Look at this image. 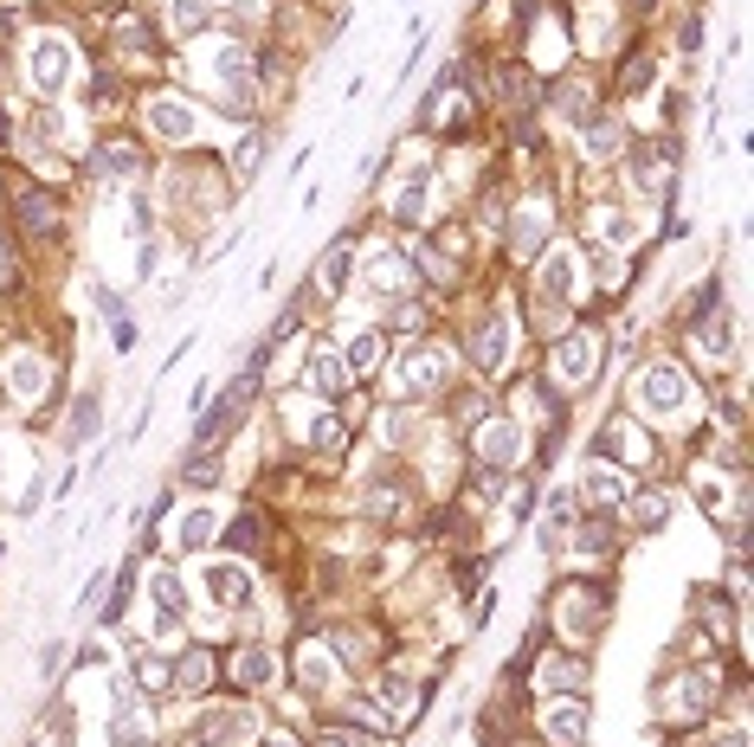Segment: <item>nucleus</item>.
<instances>
[{"label": "nucleus", "instance_id": "1", "mask_svg": "<svg viewBox=\"0 0 754 747\" xmlns=\"http://www.w3.org/2000/svg\"><path fill=\"white\" fill-rule=\"evenodd\" d=\"M638 407L645 412H658V419H671V412H684L690 407V381H684V368H671V361H651V368H638Z\"/></svg>", "mask_w": 754, "mask_h": 747}, {"label": "nucleus", "instance_id": "2", "mask_svg": "<svg viewBox=\"0 0 754 747\" xmlns=\"http://www.w3.org/2000/svg\"><path fill=\"white\" fill-rule=\"evenodd\" d=\"M65 77H71V39L65 33H39L26 46V84L39 97H52V91H65Z\"/></svg>", "mask_w": 754, "mask_h": 747}, {"label": "nucleus", "instance_id": "3", "mask_svg": "<svg viewBox=\"0 0 754 747\" xmlns=\"http://www.w3.org/2000/svg\"><path fill=\"white\" fill-rule=\"evenodd\" d=\"M445 387V354L439 348H412L394 361V394L400 400H426V394H439Z\"/></svg>", "mask_w": 754, "mask_h": 747}, {"label": "nucleus", "instance_id": "4", "mask_svg": "<svg viewBox=\"0 0 754 747\" xmlns=\"http://www.w3.org/2000/svg\"><path fill=\"white\" fill-rule=\"evenodd\" d=\"M201 593H206V606H219V612L246 606V600H252V574H246V561H213V567L201 574Z\"/></svg>", "mask_w": 754, "mask_h": 747}, {"label": "nucleus", "instance_id": "5", "mask_svg": "<svg viewBox=\"0 0 754 747\" xmlns=\"http://www.w3.org/2000/svg\"><path fill=\"white\" fill-rule=\"evenodd\" d=\"M252 374H259V368H252ZM252 374H246V381H232V387H226V394H219V400L194 419V445H219V438L232 432V419L246 412V394H252Z\"/></svg>", "mask_w": 754, "mask_h": 747}, {"label": "nucleus", "instance_id": "6", "mask_svg": "<svg viewBox=\"0 0 754 747\" xmlns=\"http://www.w3.org/2000/svg\"><path fill=\"white\" fill-rule=\"evenodd\" d=\"M478 458L490 465V471L523 465V425H516V419H483L478 425Z\"/></svg>", "mask_w": 754, "mask_h": 747}, {"label": "nucleus", "instance_id": "7", "mask_svg": "<svg viewBox=\"0 0 754 747\" xmlns=\"http://www.w3.org/2000/svg\"><path fill=\"white\" fill-rule=\"evenodd\" d=\"M148 130H155L161 142H194L201 110H194V104H181V97H155V104H148Z\"/></svg>", "mask_w": 754, "mask_h": 747}, {"label": "nucleus", "instance_id": "8", "mask_svg": "<svg viewBox=\"0 0 754 747\" xmlns=\"http://www.w3.org/2000/svg\"><path fill=\"white\" fill-rule=\"evenodd\" d=\"M594 354H600L594 336H587V329H574V336L554 341V374H561L567 387H587V381H594Z\"/></svg>", "mask_w": 754, "mask_h": 747}, {"label": "nucleus", "instance_id": "9", "mask_svg": "<svg viewBox=\"0 0 754 747\" xmlns=\"http://www.w3.org/2000/svg\"><path fill=\"white\" fill-rule=\"evenodd\" d=\"M232 735H252L246 709H201L194 715V747H226Z\"/></svg>", "mask_w": 754, "mask_h": 747}, {"label": "nucleus", "instance_id": "10", "mask_svg": "<svg viewBox=\"0 0 754 747\" xmlns=\"http://www.w3.org/2000/svg\"><path fill=\"white\" fill-rule=\"evenodd\" d=\"M510 348H516V336H510V316H490V323H478V341H471V354H478L483 374H503Z\"/></svg>", "mask_w": 754, "mask_h": 747}, {"label": "nucleus", "instance_id": "11", "mask_svg": "<svg viewBox=\"0 0 754 747\" xmlns=\"http://www.w3.org/2000/svg\"><path fill=\"white\" fill-rule=\"evenodd\" d=\"M175 542L188 547V554L213 547V542H219V509H213V503H194V509H181V522H175Z\"/></svg>", "mask_w": 754, "mask_h": 747}, {"label": "nucleus", "instance_id": "12", "mask_svg": "<svg viewBox=\"0 0 754 747\" xmlns=\"http://www.w3.org/2000/svg\"><path fill=\"white\" fill-rule=\"evenodd\" d=\"M7 387H13V400H39V394L52 387V368L26 348V354H13V361H7Z\"/></svg>", "mask_w": 754, "mask_h": 747}, {"label": "nucleus", "instance_id": "13", "mask_svg": "<svg viewBox=\"0 0 754 747\" xmlns=\"http://www.w3.org/2000/svg\"><path fill=\"white\" fill-rule=\"evenodd\" d=\"M581 265H574V252H567V245H554L549 258H542V272H536V284H542V297H549V303H567V297H574V284H581Z\"/></svg>", "mask_w": 754, "mask_h": 747}, {"label": "nucleus", "instance_id": "14", "mask_svg": "<svg viewBox=\"0 0 754 747\" xmlns=\"http://www.w3.org/2000/svg\"><path fill=\"white\" fill-rule=\"evenodd\" d=\"M542 735H549L554 747H581L587 742V709H581V702H549Z\"/></svg>", "mask_w": 754, "mask_h": 747}, {"label": "nucleus", "instance_id": "15", "mask_svg": "<svg viewBox=\"0 0 754 747\" xmlns=\"http://www.w3.org/2000/svg\"><path fill=\"white\" fill-rule=\"evenodd\" d=\"M407 284H412V258H407V252H374V258H368V290L400 297Z\"/></svg>", "mask_w": 754, "mask_h": 747}, {"label": "nucleus", "instance_id": "16", "mask_svg": "<svg viewBox=\"0 0 754 747\" xmlns=\"http://www.w3.org/2000/svg\"><path fill=\"white\" fill-rule=\"evenodd\" d=\"M426 201H432V168H412L394 194V219L400 226H426Z\"/></svg>", "mask_w": 754, "mask_h": 747}, {"label": "nucleus", "instance_id": "17", "mask_svg": "<svg viewBox=\"0 0 754 747\" xmlns=\"http://www.w3.org/2000/svg\"><path fill=\"white\" fill-rule=\"evenodd\" d=\"M232 677L246 683V689H272L277 683V651L272 644H246V651L232 658Z\"/></svg>", "mask_w": 754, "mask_h": 747}, {"label": "nucleus", "instance_id": "18", "mask_svg": "<svg viewBox=\"0 0 754 747\" xmlns=\"http://www.w3.org/2000/svg\"><path fill=\"white\" fill-rule=\"evenodd\" d=\"M297 677H303V696H330L336 689V658L323 644H303L297 651Z\"/></svg>", "mask_w": 754, "mask_h": 747}, {"label": "nucleus", "instance_id": "19", "mask_svg": "<svg viewBox=\"0 0 754 747\" xmlns=\"http://www.w3.org/2000/svg\"><path fill=\"white\" fill-rule=\"evenodd\" d=\"M348 381H355V374H348L343 348H316V354H310V387H316V394H330V400H336Z\"/></svg>", "mask_w": 754, "mask_h": 747}, {"label": "nucleus", "instance_id": "20", "mask_svg": "<svg viewBox=\"0 0 754 747\" xmlns=\"http://www.w3.org/2000/svg\"><path fill=\"white\" fill-rule=\"evenodd\" d=\"M625 522H632L638 535H658V529L671 522V496H665V490H638L632 509H625Z\"/></svg>", "mask_w": 754, "mask_h": 747}, {"label": "nucleus", "instance_id": "21", "mask_svg": "<svg viewBox=\"0 0 754 747\" xmlns=\"http://www.w3.org/2000/svg\"><path fill=\"white\" fill-rule=\"evenodd\" d=\"M213 71H219V84H226L232 97H252V52H246V46H219V52H213Z\"/></svg>", "mask_w": 754, "mask_h": 747}, {"label": "nucleus", "instance_id": "22", "mask_svg": "<svg viewBox=\"0 0 754 747\" xmlns=\"http://www.w3.org/2000/svg\"><path fill=\"white\" fill-rule=\"evenodd\" d=\"M348 272H355V245H348V239H336V245L323 252V265H316V290H323V297H343V290H348Z\"/></svg>", "mask_w": 754, "mask_h": 747}, {"label": "nucleus", "instance_id": "23", "mask_svg": "<svg viewBox=\"0 0 754 747\" xmlns=\"http://www.w3.org/2000/svg\"><path fill=\"white\" fill-rule=\"evenodd\" d=\"M148 593H155V606H161V625L175 631V618H181V606H188L181 574H175V567H155V574H148Z\"/></svg>", "mask_w": 754, "mask_h": 747}, {"label": "nucleus", "instance_id": "24", "mask_svg": "<svg viewBox=\"0 0 754 747\" xmlns=\"http://www.w3.org/2000/svg\"><path fill=\"white\" fill-rule=\"evenodd\" d=\"M110 747H148V709H136L130 696H123L117 715H110Z\"/></svg>", "mask_w": 754, "mask_h": 747}, {"label": "nucleus", "instance_id": "25", "mask_svg": "<svg viewBox=\"0 0 754 747\" xmlns=\"http://www.w3.org/2000/svg\"><path fill=\"white\" fill-rule=\"evenodd\" d=\"M587 155H594V161H613L619 155V142H625V123H619V117H587Z\"/></svg>", "mask_w": 754, "mask_h": 747}, {"label": "nucleus", "instance_id": "26", "mask_svg": "<svg viewBox=\"0 0 754 747\" xmlns=\"http://www.w3.org/2000/svg\"><path fill=\"white\" fill-rule=\"evenodd\" d=\"M91 168H97V174H110V181H123V174H136V168H142V155L130 148V142H104V148L91 155Z\"/></svg>", "mask_w": 754, "mask_h": 747}, {"label": "nucleus", "instance_id": "27", "mask_svg": "<svg viewBox=\"0 0 754 747\" xmlns=\"http://www.w3.org/2000/svg\"><path fill=\"white\" fill-rule=\"evenodd\" d=\"M594 503H625V471L619 465H587V483H581Z\"/></svg>", "mask_w": 754, "mask_h": 747}, {"label": "nucleus", "instance_id": "28", "mask_svg": "<svg viewBox=\"0 0 754 747\" xmlns=\"http://www.w3.org/2000/svg\"><path fill=\"white\" fill-rule=\"evenodd\" d=\"M542 232H549V219H542V206H529V213H516V226H510V252H516V258H529V252L542 245Z\"/></svg>", "mask_w": 754, "mask_h": 747}, {"label": "nucleus", "instance_id": "29", "mask_svg": "<svg viewBox=\"0 0 754 747\" xmlns=\"http://www.w3.org/2000/svg\"><path fill=\"white\" fill-rule=\"evenodd\" d=\"M343 361H348V374H374V368H381V336H374V329H361V336L343 348Z\"/></svg>", "mask_w": 754, "mask_h": 747}, {"label": "nucleus", "instance_id": "30", "mask_svg": "<svg viewBox=\"0 0 754 747\" xmlns=\"http://www.w3.org/2000/svg\"><path fill=\"white\" fill-rule=\"evenodd\" d=\"M130 677H136L142 689H175V664H161V658L136 651V658H130Z\"/></svg>", "mask_w": 754, "mask_h": 747}, {"label": "nucleus", "instance_id": "31", "mask_svg": "<svg viewBox=\"0 0 754 747\" xmlns=\"http://www.w3.org/2000/svg\"><path fill=\"white\" fill-rule=\"evenodd\" d=\"M709 696H716V677H709V671H690V677L678 683V709H684V715H696Z\"/></svg>", "mask_w": 754, "mask_h": 747}, {"label": "nucleus", "instance_id": "32", "mask_svg": "<svg viewBox=\"0 0 754 747\" xmlns=\"http://www.w3.org/2000/svg\"><path fill=\"white\" fill-rule=\"evenodd\" d=\"M206 677H213V658H206V651H188V658L175 664V689H206Z\"/></svg>", "mask_w": 754, "mask_h": 747}, {"label": "nucleus", "instance_id": "33", "mask_svg": "<svg viewBox=\"0 0 754 747\" xmlns=\"http://www.w3.org/2000/svg\"><path fill=\"white\" fill-rule=\"evenodd\" d=\"M97 394H77V407H71V445H84V438H97Z\"/></svg>", "mask_w": 754, "mask_h": 747}, {"label": "nucleus", "instance_id": "34", "mask_svg": "<svg viewBox=\"0 0 754 747\" xmlns=\"http://www.w3.org/2000/svg\"><path fill=\"white\" fill-rule=\"evenodd\" d=\"M400 503H407V490H400L394 477H374V483H368V509H374V516H394Z\"/></svg>", "mask_w": 754, "mask_h": 747}, {"label": "nucleus", "instance_id": "35", "mask_svg": "<svg viewBox=\"0 0 754 747\" xmlns=\"http://www.w3.org/2000/svg\"><path fill=\"white\" fill-rule=\"evenodd\" d=\"M594 232H600L607 245H632V219H625L619 206H600V213H594Z\"/></svg>", "mask_w": 754, "mask_h": 747}, {"label": "nucleus", "instance_id": "36", "mask_svg": "<svg viewBox=\"0 0 754 747\" xmlns=\"http://www.w3.org/2000/svg\"><path fill=\"white\" fill-rule=\"evenodd\" d=\"M168 26H175V33H201L206 26V0H168Z\"/></svg>", "mask_w": 754, "mask_h": 747}, {"label": "nucleus", "instance_id": "37", "mask_svg": "<svg viewBox=\"0 0 754 747\" xmlns=\"http://www.w3.org/2000/svg\"><path fill=\"white\" fill-rule=\"evenodd\" d=\"M20 219H26V232H52L59 226L52 201H39V194H20Z\"/></svg>", "mask_w": 754, "mask_h": 747}, {"label": "nucleus", "instance_id": "38", "mask_svg": "<svg viewBox=\"0 0 754 747\" xmlns=\"http://www.w3.org/2000/svg\"><path fill=\"white\" fill-rule=\"evenodd\" d=\"M567 509H574V496H549V516H542V547L561 542V529H567Z\"/></svg>", "mask_w": 754, "mask_h": 747}, {"label": "nucleus", "instance_id": "39", "mask_svg": "<svg viewBox=\"0 0 754 747\" xmlns=\"http://www.w3.org/2000/svg\"><path fill=\"white\" fill-rule=\"evenodd\" d=\"M259 155H265V136L252 130V136H246V142H239V148H232V168H239V174L252 181V174H259Z\"/></svg>", "mask_w": 754, "mask_h": 747}, {"label": "nucleus", "instance_id": "40", "mask_svg": "<svg viewBox=\"0 0 754 747\" xmlns=\"http://www.w3.org/2000/svg\"><path fill=\"white\" fill-rule=\"evenodd\" d=\"M336 438H343V419H336V412H316V419H310V445H316V451H330Z\"/></svg>", "mask_w": 754, "mask_h": 747}, {"label": "nucleus", "instance_id": "41", "mask_svg": "<svg viewBox=\"0 0 754 747\" xmlns=\"http://www.w3.org/2000/svg\"><path fill=\"white\" fill-rule=\"evenodd\" d=\"M581 547H587V554L613 547V522H587V529H581Z\"/></svg>", "mask_w": 754, "mask_h": 747}, {"label": "nucleus", "instance_id": "42", "mask_svg": "<svg viewBox=\"0 0 754 747\" xmlns=\"http://www.w3.org/2000/svg\"><path fill=\"white\" fill-rule=\"evenodd\" d=\"M13 277H20V258H13V245H7V232H0V290H13Z\"/></svg>", "mask_w": 754, "mask_h": 747}, {"label": "nucleus", "instance_id": "43", "mask_svg": "<svg viewBox=\"0 0 754 747\" xmlns=\"http://www.w3.org/2000/svg\"><path fill=\"white\" fill-rule=\"evenodd\" d=\"M581 677V671H574V664H549V671H542V683H549V689H567V683Z\"/></svg>", "mask_w": 754, "mask_h": 747}, {"label": "nucleus", "instance_id": "44", "mask_svg": "<svg viewBox=\"0 0 754 747\" xmlns=\"http://www.w3.org/2000/svg\"><path fill=\"white\" fill-rule=\"evenodd\" d=\"M632 181H638V188H658V161H651V155H645V161H632Z\"/></svg>", "mask_w": 754, "mask_h": 747}, {"label": "nucleus", "instance_id": "45", "mask_svg": "<svg viewBox=\"0 0 754 747\" xmlns=\"http://www.w3.org/2000/svg\"><path fill=\"white\" fill-rule=\"evenodd\" d=\"M387 702H394V709H407V702H412V683L407 677H387Z\"/></svg>", "mask_w": 754, "mask_h": 747}, {"label": "nucleus", "instance_id": "46", "mask_svg": "<svg viewBox=\"0 0 754 747\" xmlns=\"http://www.w3.org/2000/svg\"><path fill=\"white\" fill-rule=\"evenodd\" d=\"M33 130H39V136L52 142L59 130H65V123H59V110H39V117H33Z\"/></svg>", "mask_w": 754, "mask_h": 747}, {"label": "nucleus", "instance_id": "47", "mask_svg": "<svg viewBox=\"0 0 754 747\" xmlns=\"http://www.w3.org/2000/svg\"><path fill=\"white\" fill-rule=\"evenodd\" d=\"M703 747H749V735H742V728H722L716 742H703Z\"/></svg>", "mask_w": 754, "mask_h": 747}, {"label": "nucleus", "instance_id": "48", "mask_svg": "<svg viewBox=\"0 0 754 747\" xmlns=\"http://www.w3.org/2000/svg\"><path fill=\"white\" fill-rule=\"evenodd\" d=\"M265 747H303L297 735H265Z\"/></svg>", "mask_w": 754, "mask_h": 747}, {"label": "nucleus", "instance_id": "49", "mask_svg": "<svg viewBox=\"0 0 754 747\" xmlns=\"http://www.w3.org/2000/svg\"><path fill=\"white\" fill-rule=\"evenodd\" d=\"M0 142H7V117H0Z\"/></svg>", "mask_w": 754, "mask_h": 747}]
</instances>
